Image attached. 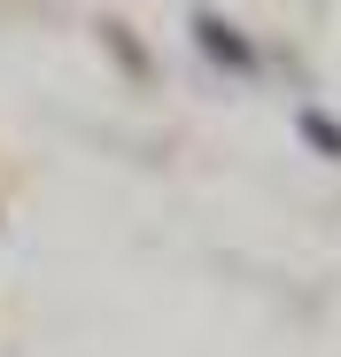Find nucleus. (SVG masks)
I'll list each match as a JSON object with an SVG mask.
<instances>
[{
	"label": "nucleus",
	"mask_w": 341,
	"mask_h": 357,
	"mask_svg": "<svg viewBox=\"0 0 341 357\" xmlns=\"http://www.w3.org/2000/svg\"><path fill=\"white\" fill-rule=\"evenodd\" d=\"M194 39H202V54L209 63H225V70H241V78H256V47L241 39V24H225V16H194Z\"/></svg>",
	"instance_id": "1"
},
{
	"label": "nucleus",
	"mask_w": 341,
	"mask_h": 357,
	"mask_svg": "<svg viewBox=\"0 0 341 357\" xmlns=\"http://www.w3.org/2000/svg\"><path fill=\"white\" fill-rule=\"evenodd\" d=\"M295 132H303L318 155H333V163H341V125H333L326 109H295Z\"/></svg>",
	"instance_id": "2"
}]
</instances>
